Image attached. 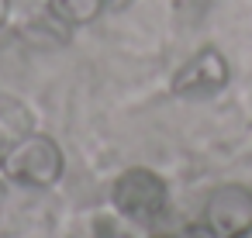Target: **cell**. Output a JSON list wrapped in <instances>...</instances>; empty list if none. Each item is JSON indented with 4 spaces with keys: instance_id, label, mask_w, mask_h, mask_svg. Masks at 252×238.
I'll return each instance as SVG.
<instances>
[{
    "instance_id": "cell-9",
    "label": "cell",
    "mask_w": 252,
    "mask_h": 238,
    "mask_svg": "<svg viewBox=\"0 0 252 238\" xmlns=\"http://www.w3.org/2000/svg\"><path fill=\"white\" fill-rule=\"evenodd\" d=\"M131 0H107V11H125Z\"/></svg>"
},
{
    "instance_id": "cell-4",
    "label": "cell",
    "mask_w": 252,
    "mask_h": 238,
    "mask_svg": "<svg viewBox=\"0 0 252 238\" xmlns=\"http://www.w3.org/2000/svg\"><path fill=\"white\" fill-rule=\"evenodd\" d=\"M228 83V62L218 49H200L193 52L176 73H173V93L176 97H190V100H200V97H214L218 90H224Z\"/></svg>"
},
{
    "instance_id": "cell-3",
    "label": "cell",
    "mask_w": 252,
    "mask_h": 238,
    "mask_svg": "<svg viewBox=\"0 0 252 238\" xmlns=\"http://www.w3.org/2000/svg\"><path fill=\"white\" fill-rule=\"evenodd\" d=\"M204 224L218 238H245L252 231V193L245 186H218L204 204Z\"/></svg>"
},
{
    "instance_id": "cell-1",
    "label": "cell",
    "mask_w": 252,
    "mask_h": 238,
    "mask_svg": "<svg viewBox=\"0 0 252 238\" xmlns=\"http://www.w3.org/2000/svg\"><path fill=\"white\" fill-rule=\"evenodd\" d=\"M63 169H66V159H63L59 142L49 135H38V131H28V135L7 142L4 162H0V173L11 183L32 186V190H45V186L59 183Z\"/></svg>"
},
{
    "instance_id": "cell-2",
    "label": "cell",
    "mask_w": 252,
    "mask_h": 238,
    "mask_svg": "<svg viewBox=\"0 0 252 238\" xmlns=\"http://www.w3.org/2000/svg\"><path fill=\"white\" fill-rule=\"evenodd\" d=\"M166 200H169V190H166V179L145 166H131L125 169L114 186H111V204L121 217L128 221H138V224H152L162 210H166Z\"/></svg>"
},
{
    "instance_id": "cell-7",
    "label": "cell",
    "mask_w": 252,
    "mask_h": 238,
    "mask_svg": "<svg viewBox=\"0 0 252 238\" xmlns=\"http://www.w3.org/2000/svg\"><path fill=\"white\" fill-rule=\"evenodd\" d=\"M176 238H218V235H214L207 224H193V228H183Z\"/></svg>"
},
{
    "instance_id": "cell-11",
    "label": "cell",
    "mask_w": 252,
    "mask_h": 238,
    "mask_svg": "<svg viewBox=\"0 0 252 238\" xmlns=\"http://www.w3.org/2000/svg\"><path fill=\"white\" fill-rule=\"evenodd\" d=\"M4 149H7V142H4V138H0V162H4Z\"/></svg>"
},
{
    "instance_id": "cell-6",
    "label": "cell",
    "mask_w": 252,
    "mask_h": 238,
    "mask_svg": "<svg viewBox=\"0 0 252 238\" xmlns=\"http://www.w3.org/2000/svg\"><path fill=\"white\" fill-rule=\"evenodd\" d=\"M28 131H32V111H28L21 100L0 93V138H4V142H14V138H21V135H28Z\"/></svg>"
},
{
    "instance_id": "cell-10",
    "label": "cell",
    "mask_w": 252,
    "mask_h": 238,
    "mask_svg": "<svg viewBox=\"0 0 252 238\" xmlns=\"http://www.w3.org/2000/svg\"><path fill=\"white\" fill-rule=\"evenodd\" d=\"M104 238H128V235H121V231H111V235H104Z\"/></svg>"
},
{
    "instance_id": "cell-8",
    "label": "cell",
    "mask_w": 252,
    "mask_h": 238,
    "mask_svg": "<svg viewBox=\"0 0 252 238\" xmlns=\"http://www.w3.org/2000/svg\"><path fill=\"white\" fill-rule=\"evenodd\" d=\"M7 18H11V0H0V28L7 25Z\"/></svg>"
},
{
    "instance_id": "cell-5",
    "label": "cell",
    "mask_w": 252,
    "mask_h": 238,
    "mask_svg": "<svg viewBox=\"0 0 252 238\" xmlns=\"http://www.w3.org/2000/svg\"><path fill=\"white\" fill-rule=\"evenodd\" d=\"M107 11V0H49V14L66 28H83Z\"/></svg>"
}]
</instances>
